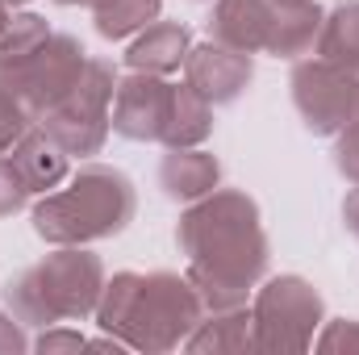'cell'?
Listing matches in <instances>:
<instances>
[{
	"mask_svg": "<svg viewBox=\"0 0 359 355\" xmlns=\"http://www.w3.org/2000/svg\"><path fill=\"white\" fill-rule=\"evenodd\" d=\"M176 247L188 260L184 276L192 280L205 314L247 305L255 284L268 276L271 247L264 213L243 188H213L209 196L184 205Z\"/></svg>",
	"mask_w": 359,
	"mask_h": 355,
	"instance_id": "cell-1",
	"label": "cell"
},
{
	"mask_svg": "<svg viewBox=\"0 0 359 355\" xmlns=\"http://www.w3.org/2000/svg\"><path fill=\"white\" fill-rule=\"evenodd\" d=\"M96 326L117 335L130 351L168 355L205 318V305L180 272H113L96 301Z\"/></svg>",
	"mask_w": 359,
	"mask_h": 355,
	"instance_id": "cell-2",
	"label": "cell"
},
{
	"mask_svg": "<svg viewBox=\"0 0 359 355\" xmlns=\"http://www.w3.org/2000/svg\"><path fill=\"white\" fill-rule=\"evenodd\" d=\"M138 213V188L121 168L80 163L55 192H42L29 209L34 234L46 247H88L121 234Z\"/></svg>",
	"mask_w": 359,
	"mask_h": 355,
	"instance_id": "cell-3",
	"label": "cell"
},
{
	"mask_svg": "<svg viewBox=\"0 0 359 355\" xmlns=\"http://www.w3.org/2000/svg\"><path fill=\"white\" fill-rule=\"evenodd\" d=\"M104 280V264L88 247H50V255L4 284V305L17 322L38 330L55 322H84L96 314Z\"/></svg>",
	"mask_w": 359,
	"mask_h": 355,
	"instance_id": "cell-4",
	"label": "cell"
},
{
	"mask_svg": "<svg viewBox=\"0 0 359 355\" xmlns=\"http://www.w3.org/2000/svg\"><path fill=\"white\" fill-rule=\"evenodd\" d=\"M251 322L259 355H301L313 347L326 322V301L297 272L264 276L251 293Z\"/></svg>",
	"mask_w": 359,
	"mask_h": 355,
	"instance_id": "cell-5",
	"label": "cell"
},
{
	"mask_svg": "<svg viewBox=\"0 0 359 355\" xmlns=\"http://www.w3.org/2000/svg\"><path fill=\"white\" fill-rule=\"evenodd\" d=\"M113 92H117V67L100 55H88L84 76L76 80V88L67 92L55 109H46L38 117V126L72 155V159H92L104 151L109 138V109H113Z\"/></svg>",
	"mask_w": 359,
	"mask_h": 355,
	"instance_id": "cell-6",
	"label": "cell"
},
{
	"mask_svg": "<svg viewBox=\"0 0 359 355\" xmlns=\"http://www.w3.org/2000/svg\"><path fill=\"white\" fill-rule=\"evenodd\" d=\"M84 63H88V51L76 34H50L34 55L17 63H0V88L13 92L34 117H42L76 88V80L84 76Z\"/></svg>",
	"mask_w": 359,
	"mask_h": 355,
	"instance_id": "cell-7",
	"label": "cell"
},
{
	"mask_svg": "<svg viewBox=\"0 0 359 355\" xmlns=\"http://www.w3.org/2000/svg\"><path fill=\"white\" fill-rule=\"evenodd\" d=\"M288 88H292V105H297L305 130L318 134V138H334L343 126L355 121L359 76L326 63L322 55L297 59L292 76H288Z\"/></svg>",
	"mask_w": 359,
	"mask_h": 355,
	"instance_id": "cell-8",
	"label": "cell"
},
{
	"mask_svg": "<svg viewBox=\"0 0 359 355\" xmlns=\"http://www.w3.org/2000/svg\"><path fill=\"white\" fill-rule=\"evenodd\" d=\"M172 88L176 84H168V76H147V72L117 76L113 109H109L113 134L130 142H159L168 126V109H172Z\"/></svg>",
	"mask_w": 359,
	"mask_h": 355,
	"instance_id": "cell-9",
	"label": "cell"
},
{
	"mask_svg": "<svg viewBox=\"0 0 359 355\" xmlns=\"http://www.w3.org/2000/svg\"><path fill=\"white\" fill-rule=\"evenodd\" d=\"M251 80H255V63H251V55L230 51V46H222V42H213V38L188 46V59H184V84L196 88L213 109H217V105H234L243 92L251 88Z\"/></svg>",
	"mask_w": 359,
	"mask_h": 355,
	"instance_id": "cell-10",
	"label": "cell"
},
{
	"mask_svg": "<svg viewBox=\"0 0 359 355\" xmlns=\"http://www.w3.org/2000/svg\"><path fill=\"white\" fill-rule=\"evenodd\" d=\"M209 21L205 34L230 51L243 55H259L268 42V25H271V0H209Z\"/></svg>",
	"mask_w": 359,
	"mask_h": 355,
	"instance_id": "cell-11",
	"label": "cell"
},
{
	"mask_svg": "<svg viewBox=\"0 0 359 355\" xmlns=\"http://www.w3.org/2000/svg\"><path fill=\"white\" fill-rule=\"evenodd\" d=\"M188 46H192V29L184 21H151L142 34L130 38L126 46V67L130 72H147V76H172L184 72V59H188Z\"/></svg>",
	"mask_w": 359,
	"mask_h": 355,
	"instance_id": "cell-12",
	"label": "cell"
},
{
	"mask_svg": "<svg viewBox=\"0 0 359 355\" xmlns=\"http://www.w3.org/2000/svg\"><path fill=\"white\" fill-rule=\"evenodd\" d=\"M322 4L318 0H271V25H268V42H264V55L271 59H305L318 42V29H322Z\"/></svg>",
	"mask_w": 359,
	"mask_h": 355,
	"instance_id": "cell-13",
	"label": "cell"
},
{
	"mask_svg": "<svg viewBox=\"0 0 359 355\" xmlns=\"http://www.w3.org/2000/svg\"><path fill=\"white\" fill-rule=\"evenodd\" d=\"M8 159H13V168H17V176L25 180V188H29V196H42V192H55L63 180L72 176V155L42 130V126H34V130H25L17 142H13V151H8Z\"/></svg>",
	"mask_w": 359,
	"mask_h": 355,
	"instance_id": "cell-14",
	"label": "cell"
},
{
	"mask_svg": "<svg viewBox=\"0 0 359 355\" xmlns=\"http://www.w3.org/2000/svg\"><path fill=\"white\" fill-rule=\"evenodd\" d=\"M159 188L180 205H192L213 188H222V159L201 147H168L159 163Z\"/></svg>",
	"mask_w": 359,
	"mask_h": 355,
	"instance_id": "cell-15",
	"label": "cell"
},
{
	"mask_svg": "<svg viewBox=\"0 0 359 355\" xmlns=\"http://www.w3.org/2000/svg\"><path fill=\"white\" fill-rule=\"evenodd\" d=\"M184 351H192V355H251L255 351L251 305L205 314V318L196 322V330L184 339Z\"/></svg>",
	"mask_w": 359,
	"mask_h": 355,
	"instance_id": "cell-16",
	"label": "cell"
},
{
	"mask_svg": "<svg viewBox=\"0 0 359 355\" xmlns=\"http://www.w3.org/2000/svg\"><path fill=\"white\" fill-rule=\"evenodd\" d=\"M313 55H322L326 63H334V67L359 76V0H339L322 17Z\"/></svg>",
	"mask_w": 359,
	"mask_h": 355,
	"instance_id": "cell-17",
	"label": "cell"
},
{
	"mask_svg": "<svg viewBox=\"0 0 359 355\" xmlns=\"http://www.w3.org/2000/svg\"><path fill=\"white\" fill-rule=\"evenodd\" d=\"M213 138V105L188 84L172 88V109L163 126V147H205Z\"/></svg>",
	"mask_w": 359,
	"mask_h": 355,
	"instance_id": "cell-18",
	"label": "cell"
},
{
	"mask_svg": "<svg viewBox=\"0 0 359 355\" xmlns=\"http://www.w3.org/2000/svg\"><path fill=\"white\" fill-rule=\"evenodd\" d=\"M159 17H163V0H100L92 8V25L104 42H130Z\"/></svg>",
	"mask_w": 359,
	"mask_h": 355,
	"instance_id": "cell-19",
	"label": "cell"
},
{
	"mask_svg": "<svg viewBox=\"0 0 359 355\" xmlns=\"http://www.w3.org/2000/svg\"><path fill=\"white\" fill-rule=\"evenodd\" d=\"M50 34H55V29H50V21H46L42 13H29V8L17 13V8H13L8 21H4V29H0V63H17V59L34 55Z\"/></svg>",
	"mask_w": 359,
	"mask_h": 355,
	"instance_id": "cell-20",
	"label": "cell"
},
{
	"mask_svg": "<svg viewBox=\"0 0 359 355\" xmlns=\"http://www.w3.org/2000/svg\"><path fill=\"white\" fill-rule=\"evenodd\" d=\"M313 351L322 355H359V322L355 318H326L318 339H313Z\"/></svg>",
	"mask_w": 359,
	"mask_h": 355,
	"instance_id": "cell-21",
	"label": "cell"
},
{
	"mask_svg": "<svg viewBox=\"0 0 359 355\" xmlns=\"http://www.w3.org/2000/svg\"><path fill=\"white\" fill-rule=\"evenodd\" d=\"M38 126V117L13 96V92H4L0 88V155H8L13 151V142L25 134V130H34Z\"/></svg>",
	"mask_w": 359,
	"mask_h": 355,
	"instance_id": "cell-22",
	"label": "cell"
},
{
	"mask_svg": "<svg viewBox=\"0 0 359 355\" xmlns=\"http://www.w3.org/2000/svg\"><path fill=\"white\" fill-rule=\"evenodd\" d=\"M34 351L38 355H63V351H88V339L67 326V322H55V326H42V335L34 339Z\"/></svg>",
	"mask_w": 359,
	"mask_h": 355,
	"instance_id": "cell-23",
	"label": "cell"
},
{
	"mask_svg": "<svg viewBox=\"0 0 359 355\" xmlns=\"http://www.w3.org/2000/svg\"><path fill=\"white\" fill-rule=\"evenodd\" d=\"M25 205H29V188H25V180L17 176V168H13L8 155H0V217L21 213Z\"/></svg>",
	"mask_w": 359,
	"mask_h": 355,
	"instance_id": "cell-24",
	"label": "cell"
},
{
	"mask_svg": "<svg viewBox=\"0 0 359 355\" xmlns=\"http://www.w3.org/2000/svg\"><path fill=\"white\" fill-rule=\"evenodd\" d=\"M334 168L347 184H359V121L334 134Z\"/></svg>",
	"mask_w": 359,
	"mask_h": 355,
	"instance_id": "cell-25",
	"label": "cell"
},
{
	"mask_svg": "<svg viewBox=\"0 0 359 355\" xmlns=\"http://www.w3.org/2000/svg\"><path fill=\"white\" fill-rule=\"evenodd\" d=\"M34 339L25 335V322H17L8 309H0V355H25Z\"/></svg>",
	"mask_w": 359,
	"mask_h": 355,
	"instance_id": "cell-26",
	"label": "cell"
},
{
	"mask_svg": "<svg viewBox=\"0 0 359 355\" xmlns=\"http://www.w3.org/2000/svg\"><path fill=\"white\" fill-rule=\"evenodd\" d=\"M343 222H347V230L359 239V184L347 192V201H343Z\"/></svg>",
	"mask_w": 359,
	"mask_h": 355,
	"instance_id": "cell-27",
	"label": "cell"
},
{
	"mask_svg": "<svg viewBox=\"0 0 359 355\" xmlns=\"http://www.w3.org/2000/svg\"><path fill=\"white\" fill-rule=\"evenodd\" d=\"M50 4H63V8H80L84 4V8H96L100 0H50Z\"/></svg>",
	"mask_w": 359,
	"mask_h": 355,
	"instance_id": "cell-28",
	"label": "cell"
},
{
	"mask_svg": "<svg viewBox=\"0 0 359 355\" xmlns=\"http://www.w3.org/2000/svg\"><path fill=\"white\" fill-rule=\"evenodd\" d=\"M8 13H13V8H8V4L0 0V29H4V21H8Z\"/></svg>",
	"mask_w": 359,
	"mask_h": 355,
	"instance_id": "cell-29",
	"label": "cell"
},
{
	"mask_svg": "<svg viewBox=\"0 0 359 355\" xmlns=\"http://www.w3.org/2000/svg\"><path fill=\"white\" fill-rule=\"evenodd\" d=\"M4 4H8V8H25L29 0H4Z\"/></svg>",
	"mask_w": 359,
	"mask_h": 355,
	"instance_id": "cell-30",
	"label": "cell"
},
{
	"mask_svg": "<svg viewBox=\"0 0 359 355\" xmlns=\"http://www.w3.org/2000/svg\"><path fill=\"white\" fill-rule=\"evenodd\" d=\"M355 121H359V96H355Z\"/></svg>",
	"mask_w": 359,
	"mask_h": 355,
	"instance_id": "cell-31",
	"label": "cell"
},
{
	"mask_svg": "<svg viewBox=\"0 0 359 355\" xmlns=\"http://www.w3.org/2000/svg\"><path fill=\"white\" fill-rule=\"evenodd\" d=\"M196 4H205V0H196Z\"/></svg>",
	"mask_w": 359,
	"mask_h": 355,
	"instance_id": "cell-32",
	"label": "cell"
}]
</instances>
